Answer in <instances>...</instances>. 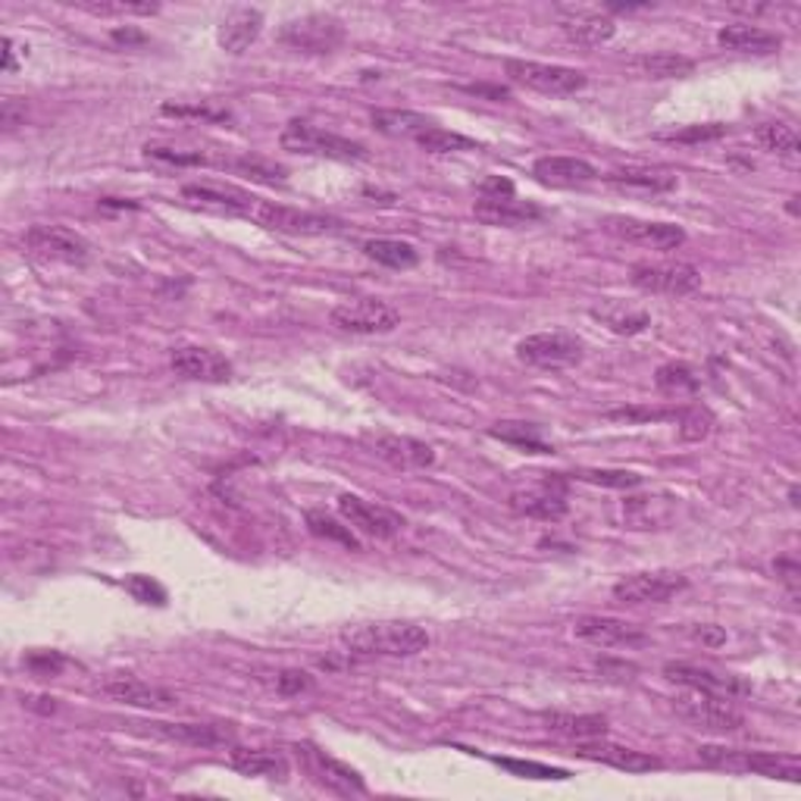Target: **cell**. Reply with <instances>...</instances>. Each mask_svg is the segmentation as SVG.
I'll return each mask as SVG.
<instances>
[{
    "label": "cell",
    "instance_id": "cell-1",
    "mask_svg": "<svg viewBox=\"0 0 801 801\" xmlns=\"http://www.w3.org/2000/svg\"><path fill=\"white\" fill-rule=\"evenodd\" d=\"M342 645L348 654H382V657H414L429 649V632L417 624L382 620L363 624L342 632Z\"/></svg>",
    "mask_w": 801,
    "mask_h": 801
},
{
    "label": "cell",
    "instance_id": "cell-2",
    "mask_svg": "<svg viewBox=\"0 0 801 801\" xmlns=\"http://www.w3.org/2000/svg\"><path fill=\"white\" fill-rule=\"evenodd\" d=\"M699 757L707 767H717V771H742V774L786 779V782H799L801 779L799 757L776 754V751H742L720 749V745H701Z\"/></svg>",
    "mask_w": 801,
    "mask_h": 801
},
{
    "label": "cell",
    "instance_id": "cell-3",
    "mask_svg": "<svg viewBox=\"0 0 801 801\" xmlns=\"http://www.w3.org/2000/svg\"><path fill=\"white\" fill-rule=\"evenodd\" d=\"M279 145L292 153H307V157H329V160H367L370 153L360 141L342 138L335 132H325L317 125L304 123V120H292L282 128Z\"/></svg>",
    "mask_w": 801,
    "mask_h": 801
},
{
    "label": "cell",
    "instance_id": "cell-4",
    "mask_svg": "<svg viewBox=\"0 0 801 801\" xmlns=\"http://www.w3.org/2000/svg\"><path fill=\"white\" fill-rule=\"evenodd\" d=\"M629 282L645 292V295H667V298H682L692 295L701 285L699 267L686 260H642L629 270Z\"/></svg>",
    "mask_w": 801,
    "mask_h": 801
},
{
    "label": "cell",
    "instance_id": "cell-5",
    "mask_svg": "<svg viewBox=\"0 0 801 801\" xmlns=\"http://www.w3.org/2000/svg\"><path fill=\"white\" fill-rule=\"evenodd\" d=\"M670 707L676 711L679 720H686L695 729H704V732H739L745 726V717L726 704V699H717V695H704V692H682V695H674L670 699Z\"/></svg>",
    "mask_w": 801,
    "mask_h": 801
},
{
    "label": "cell",
    "instance_id": "cell-6",
    "mask_svg": "<svg viewBox=\"0 0 801 801\" xmlns=\"http://www.w3.org/2000/svg\"><path fill=\"white\" fill-rule=\"evenodd\" d=\"M504 70L510 75V82L526 85L532 91H542V95H576L586 88V73L570 70V66H557V63H539V60H507Z\"/></svg>",
    "mask_w": 801,
    "mask_h": 801
},
{
    "label": "cell",
    "instance_id": "cell-7",
    "mask_svg": "<svg viewBox=\"0 0 801 801\" xmlns=\"http://www.w3.org/2000/svg\"><path fill=\"white\" fill-rule=\"evenodd\" d=\"M517 360L535 370H567L582 360V342L567 332H535L517 345Z\"/></svg>",
    "mask_w": 801,
    "mask_h": 801
},
{
    "label": "cell",
    "instance_id": "cell-8",
    "mask_svg": "<svg viewBox=\"0 0 801 801\" xmlns=\"http://www.w3.org/2000/svg\"><path fill=\"white\" fill-rule=\"evenodd\" d=\"M664 676L676 682V686H686L692 692H704V695H717V699H745L751 695V686L742 676L724 674V670H714V667H701V664H689V661H670L664 664Z\"/></svg>",
    "mask_w": 801,
    "mask_h": 801
},
{
    "label": "cell",
    "instance_id": "cell-9",
    "mask_svg": "<svg viewBox=\"0 0 801 801\" xmlns=\"http://www.w3.org/2000/svg\"><path fill=\"white\" fill-rule=\"evenodd\" d=\"M332 325L350 335H385L401 325V313L385 300H345L332 310Z\"/></svg>",
    "mask_w": 801,
    "mask_h": 801
},
{
    "label": "cell",
    "instance_id": "cell-10",
    "mask_svg": "<svg viewBox=\"0 0 801 801\" xmlns=\"http://www.w3.org/2000/svg\"><path fill=\"white\" fill-rule=\"evenodd\" d=\"M282 45L295 50H307V53H332L345 41V28L335 16H325V13H310V16H300L292 23L282 25L279 32Z\"/></svg>",
    "mask_w": 801,
    "mask_h": 801
},
{
    "label": "cell",
    "instance_id": "cell-11",
    "mask_svg": "<svg viewBox=\"0 0 801 801\" xmlns=\"http://www.w3.org/2000/svg\"><path fill=\"white\" fill-rule=\"evenodd\" d=\"M250 220L270 229V232H285V235H325V232L338 229V220H332V217L273 204V200H260Z\"/></svg>",
    "mask_w": 801,
    "mask_h": 801
},
{
    "label": "cell",
    "instance_id": "cell-12",
    "mask_svg": "<svg viewBox=\"0 0 801 801\" xmlns=\"http://www.w3.org/2000/svg\"><path fill=\"white\" fill-rule=\"evenodd\" d=\"M23 245L38 257L73 263V267H82L91 257V245L63 225H32L23 235Z\"/></svg>",
    "mask_w": 801,
    "mask_h": 801
},
{
    "label": "cell",
    "instance_id": "cell-13",
    "mask_svg": "<svg viewBox=\"0 0 801 801\" xmlns=\"http://www.w3.org/2000/svg\"><path fill=\"white\" fill-rule=\"evenodd\" d=\"M686 586L689 582L682 574L657 570V574L624 576L620 582H614L611 592L620 604H664V601L676 599Z\"/></svg>",
    "mask_w": 801,
    "mask_h": 801
},
{
    "label": "cell",
    "instance_id": "cell-14",
    "mask_svg": "<svg viewBox=\"0 0 801 801\" xmlns=\"http://www.w3.org/2000/svg\"><path fill=\"white\" fill-rule=\"evenodd\" d=\"M604 229L629 245L651 250H674L686 242L682 225L674 223H651V220H636V217H611Z\"/></svg>",
    "mask_w": 801,
    "mask_h": 801
},
{
    "label": "cell",
    "instance_id": "cell-15",
    "mask_svg": "<svg viewBox=\"0 0 801 801\" xmlns=\"http://www.w3.org/2000/svg\"><path fill=\"white\" fill-rule=\"evenodd\" d=\"M576 639L601 645V649H636L645 645V632L639 626L626 624L620 617H601V614H586L574 620Z\"/></svg>",
    "mask_w": 801,
    "mask_h": 801
},
{
    "label": "cell",
    "instance_id": "cell-16",
    "mask_svg": "<svg viewBox=\"0 0 801 801\" xmlns=\"http://www.w3.org/2000/svg\"><path fill=\"white\" fill-rule=\"evenodd\" d=\"M510 507L523 517L535 520H560L567 514V489L560 479H542L535 485H526L510 495Z\"/></svg>",
    "mask_w": 801,
    "mask_h": 801
},
{
    "label": "cell",
    "instance_id": "cell-17",
    "mask_svg": "<svg viewBox=\"0 0 801 801\" xmlns=\"http://www.w3.org/2000/svg\"><path fill=\"white\" fill-rule=\"evenodd\" d=\"M338 510L348 520V526H354L357 532H363L370 539H395L401 532V526H404V520H401L398 514H392L389 507L370 504V501L357 498V495H342L338 498Z\"/></svg>",
    "mask_w": 801,
    "mask_h": 801
},
{
    "label": "cell",
    "instance_id": "cell-18",
    "mask_svg": "<svg viewBox=\"0 0 801 801\" xmlns=\"http://www.w3.org/2000/svg\"><path fill=\"white\" fill-rule=\"evenodd\" d=\"M557 25L574 45H582V48H599V45H607L617 35V23L607 13L582 10V7L557 10Z\"/></svg>",
    "mask_w": 801,
    "mask_h": 801
},
{
    "label": "cell",
    "instance_id": "cell-19",
    "mask_svg": "<svg viewBox=\"0 0 801 801\" xmlns=\"http://www.w3.org/2000/svg\"><path fill=\"white\" fill-rule=\"evenodd\" d=\"M363 445L373 451L375 457H382L385 464L401 467V470H423L435 464V451L426 442L417 439H401V435H389V432H375V435H363Z\"/></svg>",
    "mask_w": 801,
    "mask_h": 801
},
{
    "label": "cell",
    "instance_id": "cell-20",
    "mask_svg": "<svg viewBox=\"0 0 801 801\" xmlns=\"http://www.w3.org/2000/svg\"><path fill=\"white\" fill-rule=\"evenodd\" d=\"M170 367H173L175 375L192 379V382H225L232 375V363L225 360L223 354L200 348V345L175 348L173 357H170Z\"/></svg>",
    "mask_w": 801,
    "mask_h": 801
},
{
    "label": "cell",
    "instance_id": "cell-21",
    "mask_svg": "<svg viewBox=\"0 0 801 801\" xmlns=\"http://www.w3.org/2000/svg\"><path fill=\"white\" fill-rule=\"evenodd\" d=\"M100 692L110 695L113 701H123V704H132V707H150V711H167L178 701L170 689L150 686L138 676H110V679L100 682Z\"/></svg>",
    "mask_w": 801,
    "mask_h": 801
},
{
    "label": "cell",
    "instance_id": "cell-22",
    "mask_svg": "<svg viewBox=\"0 0 801 801\" xmlns=\"http://www.w3.org/2000/svg\"><path fill=\"white\" fill-rule=\"evenodd\" d=\"M576 751L589 761H601V764H611L617 771H626V774H649V771H661V761L651 757L645 751L626 749V745H614V742H604L601 739H582L576 742Z\"/></svg>",
    "mask_w": 801,
    "mask_h": 801
},
{
    "label": "cell",
    "instance_id": "cell-23",
    "mask_svg": "<svg viewBox=\"0 0 801 801\" xmlns=\"http://www.w3.org/2000/svg\"><path fill=\"white\" fill-rule=\"evenodd\" d=\"M150 729L170 742H182L192 749H232L235 726L232 724H150Z\"/></svg>",
    "mask_w": 801,
    "mask_h": 801
},
{
    "label": "cell",
    "instance_id": "cell-24",
    "mask_svg": "<svg viewBox=\"0 0 801 801\" xmlns=\"http://www.w3.org/2000/svg\"><path fill=\"white\" fill-rule=\"evenodd\" d=\"M604 182L626 195H664L676 188V173L661 167H617L604 175Z\"/></svg>",
    "mask_w": 801,
    "mask_h": 801
},
{
    "label": "cell",
    "instance_id": "cell-25",
    "mask_svg": "<svg viewBox=\"0 0 801 801\" xmlns=\"http://www.w3.org/2000/svg\"><path fill=\"white\" fill-rule=\"evenodd\" d=\"M476 220L485 225H504V229H520V225L539 223L545 210L532 200L517 198H482L473 207Z\"/></svg>",
    "mask_w": 801,
    "mask_h": 801
},
{
    "label": "cell",
    "instance_id": "cell-26",
    "mask_svg": "<svg viewBox=\"0 0 801 801\" xmlns=\"http://www.w3.org/2000/svg\"><path fill=\"white\" fill-rule=\"evenodd\" d=\"M182 195L198 204V207H207V210H217V213H229V217H245L250 220L260 198H254L242 188H220V185H185Z\"/></svg>",
    "mask_w": 801,
    "mask_h": 801
},
{
    "label": "cell",
    "instance_id": "cell-27",
    "mask_svg": "<svg viewBox=\"0 0 801 801\" xmlns=\"http://www.w3.org/2000/svg\"><path fill=\"white\" fill-rule=\"evenodd\" d=\"M532 175L551 188H582L599 178V170L579 157H539L532 163Z\"/></svg>",
    "mask_w": 801,
    "mask_h": 801
},
{
    "label": "cell",
    "instance_id": "cell-28",
    "mask_svg": "<svg viewBox=\"0 0 801 801\" xmlns=\"http://www.w3.org/2000/svg\"><path fill=\"white\" fill-rule=\"evenodd\" d=\"M260 28H263V13L260 10H254V7H235L223 23H220L217 41L229 53H245L260 38Z\"/></svg>",
    "mask_w": 801,
    "mask_h": 801
},
{
    "label": "cell",
    "instance_id": "cell-29",
    "mask_svg": "<svg viewBox=\"0 0 801 801\" xmlns=\"http://www.w3.org/2000/svg\"><path fill=\"white\" fill-rule=\"evenodd\" d=\"M229 764L242 776H260V779H279V782L288 779V761L279 751L238 749V745H232Z\"/></svg>",
    "mask_w": 801,
    "mask_h": 801
},
{
    "label": "cell",
    "instance_id": "cell-30",
    "mask_svg": "<svg viewBox=\"0 0 801 801\" xmlns=\"http://www.w3.org/2000/svg\"><path fill=\"white\" fill-rule=\"evenodd\" d=\"M717 45L726 50H739V53H776L782 38L776 32H767L761 25H726L717 32Z\"/></svg>",
    "mask_w": 801,
    "mask_h": 801
},
{
    "label": "cell",
    "instance_id": "cell-31",
    "mask_svg": "<svg viewBox=\"0 0 801 801\" xmlns=\"http://www.w3.org/2000/svg\"><path fill=\"white\" fill-rule=\"evenodd\" d=\"M542 724L549 726L551 732L567 736L574 742L582 739H601L607 732V720L601 714H564V711H545Z\"/></svg>",
    "mask_w": 801,
    "mask_h": 801
},
{
    "label": "cell",
    "instance_id": "cell-32",
    "mask_svg": "<svg viewBox=\"0 0 801 801\" xmlns=\"http://www.w3.org/2000/svg\"><path fill=\"white\" fill-rule=\"evenodd\" d=\"M489 435L514 445V448L529 451V454H551L554 451V445H549L542 435V426L523 423V420H501L489 429Z\"/></svg>",
    "mask_w": 801,
    "mask_h": 801
},
{
    "label": "cell",
    "instance_id": "cell-33",
    "mask_svg": "<svg viewBox=\"0 0 801 801\" xmlns=\"http://www.w3.org/2000/svg\"><path fill=\"white\" fill-rule=\"evenodd\" d=\"M632 70L645 78H682L695 73V60L682 53H642L632 60Z\"/></svg>",
    "mask_w": 801,
    "mask_h": 801
},
{
    "label": "cell",
    "instance_id": "cell-34",
    "mask_svg": "<svg viewBox=\"0 0 801 801\" xmlns=\"http://www.w3.org/2000/svg\"><path fill=\"white\" fill-rule=\"evenodd\" d=\"M363 254L375 260L379 267H389V270H410L420 263V250L407 242H398V238H373L363 245Z\"/></svg>",
    "mask_w": 801,
    "mask_h": 801
},
{
    "label": "cell",
    "instance_id": "cell-35",
    "mask_svg": "<svg viewBox=\"0 0 801 801\" xmlns=\"http://www.w3.org/2000/svg\"><path fill=\"white\" fill-rule=\"evenodd\" d=\"M373 125L382 135H392V138H420L429 125H435L432 120H426L423 113H414V110H375Z\"/></svg>",
    "mask_w": 801,
    "mask_h": 801
},
{
    "label": "cell",
    "instance_id": "cell-36",
    "mask_svg": "<svg viewBox=\"0 0 801 801\" xmlns=\"http://www.w3.org/2000/svg\"><path fill=\"white\" fill-rule=\"evenodd\" d=\"M310 754V761H313V767H317V774L323 779L329 789H338V792H363V779L348 771L345 764H338V761H332L329 754L317 749H307Z\"/></svg>",
    "mask_w": 801,
    "mask_h": 801
},
{
    "label": "cell",
    "instance_id": "cell-37",
    "mask_svg": "<svg viewBox=\"0 0 801 801\" xmlns=\"http://www.w3.org/2000/svg\"><path fill=\"white\" fill-rule=\"evenodd\" d=\"M592 317L601 320V323L607 325L611 332H617V335H639V332H645L651 325V317L645 310H626L620 304H607V307H595L592 310Z\"/></svg>",
    "mask_w": 801,
    "mask_h": 801
},
{
    "label": "cell",
    "instance_id": "cell-38",
    "mask_svg": "<svg viewBox=\"0 0 801 801\" xmlns=\"http://www.w3.org/2000/svg\"><path fill=\"white\" fill-rule=\"evenodd\" d=\"M754 141L776 157H796L801 150L799 132L786 123H761L754 128Z\"/></svg>",
    "mask_w": 801,
    "mask_h": 801
},
{
    "label": "cell",
    "instance_id": "cell-39",
    "mask_svg": "<svg viewBox=\"0 0 801 801\" xmlns=\"http://www.w3.org/2000/svg\"><path fill=\"white\" fill-rule=\"evenodd\" d=\"M654 382L667 395H692V392H699L701 385L699 373L689 363H664L654 375Z\"/></svg>",
    "mask_w": 801,
    "mask_h": 801
},
{
    "label": "cell",
    "instance_id": "cell-40",
    "mask_svg": "<svg viewBox=\"0 0 801 801\" xmlns=\"http://www.w3.org/2000/svg\"><path fill=\"white\" fill-rule=\"evenodd\" d=\"M417 145L429 153H460V150H476L473 138L460 135V132H451L442 125H429L423 135L417 138Z\"/></svg>",
    "mask_w": 801,
    "mask_h": 801
},
{
    "label": "cell",
    "instance_id": "cell-41",
    "mask_svg": "<svg viewBox=\"0 0 801 801\" xmlns=\"http://www.w3.org/2000/svg\"><path fill=\"white\" fill-rule=\"evenodd\" d=\"M307 526H310V532L320 535V539L338 542V545H345V549L350 551L360 549V542H357V535L350 532V526H342L338 520H332V517L320 514V510H310V514H307Z\"/></svg>",
    "mask_w": 801,
    "mask_h": 801
},
{
    "label": "cell",
    "instance_id": "cell-42",
    "mask_svg": "<svg viewBox=\"0 0 801 801\" xmlns=\"http://www.w3.org/2000/svg\"><path fill=\"white\" fill-rule=\"evenodd\" d=\"M163 116H175V120H207V123H229L232 113L223 107H210V103H163L160 107Z\"/></svg>",
    "mask_w": 801,
    "mask_h": 801
},
{
    "label": "cell",
    "instance_id": "cell-43",
    "mask_svg": "<svg viewBox=\"0 0 801 801\" xmlns=\"http://www.w3.org/2000/svg\"><path fill=\"white\" fill-rule=\"evenodd\" d=\"M676 420H679V439H682V442H701V439H707L711 429H714V417H711L707 410H701V407H686V410H679Z\"/></svg>",
    "mask_w": 801,
    "mask_h": 801
},
{
    "label": "cell",
    "instance_id": "cell-44",
    "mask_svg": "<svg viewBox=\"0 0 801 801\" xmlns=\"http://www.w3.org/2000/svg\"><path fill=\"white\" fill-rule=\"evenodd\" d=\"M576 479L592 482V485H607V489H636L642 485V476L629 470H576Z\"/></svg>",
    "mask_w": 801,
    "mask_h": 801
},
{
    "label": "cell",
    "instance_id": "cell-45",
    "mask_svg": "<svg viewBox=\"0 0 801 801\" xmlns=\"http://www.w3.org/2000/svg\"><path fill=\"white\" fill-rule=\"evenodd\" d=\"M729 132V125L724 123H704V125H686V128H676L670 135H664L667 141L676 145H699V141H717Z\"/></svg>",
    "mask_w": 801,
    "mask_h": 801
},
{
    "label": "cell",
    "instance_id": "cell-46",
    "mask_svg": "<svg viewBox=\"0 0 801 801\" xmlns=\"http://www.w3.org/2000/svg\"><path fill=\"white\" fill-rule=\"evenodd\" d=\"M82 10L95 13V16H153L160 13V3H78Z\"/></svg>",
    "mask_w": 801,
    "mask_h": 801
},
{
    "label": "cell",
    "instance_id": "cell-47",
    "mask_svg": "<svg viewBox=\"0 0 801 801\" xmlns=\"http://www.w3.org/2000/svg\"><path fill=\"white\" fill-rule=\"evenodd\" d=\"M498 764L504 771L520 776H532V779H567V771H557V767H545V764H532V761H514V757H498Z\"/></svg>",
    "mask_w": 801,
    "mask_h": 801
},
{
    "label": "cell",
    "instance_id": "cell-48",
    "mask_svg": "<svg viewBox=\"0 0 801 801\" xmlns=\"http://www.w3.org/2000/svg\"><path fill=\"white\" fill-rule=\"evenodd\" d=\"M125 589L135 595V599L141 601V604H167V592H163V586L160 582H153L150 576H128L125 579Z\"/></svg>",
    "mask_w": 801,
    "mask_h": 801
},
{
    "label": "cell",
    "instance_id": "cell-49",
    "mask_svg": "<svg viewBox=\"0 0 801 801\" xmlns=\"http://www.w3.org/2000/svg\"><path fill=\"white\" fill-rule=\"evenodd\" d=\"M273 689L279 695L292 699V695H300V692H310L313 689V676L304 674V670H279L273 679Z\"/></svg>",
    "mask_w": 801,
    "mask_h": 801
},
{
    "label": "cell",
    "instance_id": "cell-50",
    "mask_svg": "<svg viewBox=\"0 0 801 801\" xmlns=\"http://www.w3.org/2000/svg\"><path fill=\"white\" fill-rule=\"evenodd\" d=\"M150 160H160V163H173V167H204L207 163V157L195 150V153H185V150H175V148H160V145H148L145 148Z\"/></svg>",
    "mask_w": 801,
    "mask_h": 801
},
{
    "label": "cell",
    "instance_id": "cell-51",
    "mask_svg": "<svg viewBox=\"0 0 801 801\" xmlns=\"http://www.w3.org/2000/svg\"><path fill=\"white\" fill-rule=\"evenodd\" d=\"M25 667L35 676H57L66 667V657L60 651H32L25 657Z\"/></svg>",
    "mask_w": 801,
    "mask_h": 801
},
{
    "label": "cell",
    "instance_id": "cell-52",
    "mask_svg": "<svg viewBox=\"0 0 801 801\" xmlns=\"http://www.w3.org/2000/svg\"><path fill=\"white\" fill-rule=\"evenodd\" d=\"M238 173H248L250 178H263V182H282L285 178V170L282 167H273L267 160H257V157H242L232 163Z\"/></svg>",
    "mask_w": 801,
    "mask_h": 801
},
{
    "label": "cell",
    "instance_id": "cell-53",
    "mask_svg": "<svg viewBox=\"0 0 801 801\" xmlns=\"http://www.w3.org/2000/svg\"><path fill=\"white\" fill-rule=\"evenodd\" d=\"M676 420V410H651V407H620L611 410L607 420H626V423H649V420Z\"/></svg>",
    "mask_w": 801,
    "mask_h": 801
},
{
    "label": "cell",
    "instance_id": "cell-54",
    "mask_svg": "<svg viewBox=\"0 0 801 801\" xmlns=\"http://www.w3.org/2000/svg\"><path fill=\"white\" fill-rule=\"evenodd\" d=\"M599 674L607 676V679H617V682H624V679H632V676L639 674V670H636V664H626V661H611V657H601Z\"/></svg>",
    "mask_w": 801,
    "mask_h": 801
},
{
    "label": "cell",
    "instance_id": "cell-55",
    "mask_svg": "<svg viewBox=\"0 0 801 801\" xmlns=\"http://www.w3.org/2000/svg\"><path fill=\"white\" fill-rule=\"evenodd\" d=\"M479 195L482 198H514V182L510 178H501V175H489L479 185Z\"/></svg>",
    "mask_w": 801,
    "mask_h": 801
},
{
    "label": "cell",
    "instance_id": "cell-56",
    "mask_svg": "<svg viewBox=\"0 0 801 801\" xmlns=\"http://www.w3.org/2000/svg\"><path fill=\"white\" fill-rule=\"evenodd\" d=\"M0 120H3L7 132H13L16 125L25 123V103H20L16 98H7L0 103Z\"/></svg>",
    "mask_w": 801,
    "mask_h": 801
},
{
    "label": "cell",
    "instance_id": "cell-57",
    "mask_svg": "<svg viewBox=\"0 0 801 801\" xmlns=\"http://www.w3.org/2000/svg\"><path fill=\"white\" fill-rule=\"evenodd\" d=\"M776 576L789 586V595L796 599V589H799V564L792 560V557H779L774 564Z\"/></svg>",
    "mask_w": 801,
    "mask_h": 801
},
{
    "label": "cell",
    "instance_id": "cell-58",
    "mask_svg": "<svg viewBox=\"0 0 801 801\" xmlns=\"http://www.w3.org/2000/svg\"><path fill=\"white\" fill-rule=\"evenodd\" d=\"M110 38H113L116 45H125V48H141V45L148 41V35L138 32V28H113Z\"/></svg>",
    "mask_w": 801,
    "mask_h": 801
},
{
    "label": "cell",
    "instance_id": "cell-59",
    "mask_svg": "<svg viewBox=\"0 0 801 801\" xmlns=\"http://www.w3.org/2000/svg\"><path fill=\"white\" fill-rule=\"evenodd\" d=\"M695 639L704 642V645H711V649H717V645H724L726 642V632L724 629H717V626H701V629H695Z\"/></svg>",
    "mask_w": 801,
    "mask_h": 801
},
{
    "label": "cell",
    "instance_id": "cell-60",
    "mask_svg": "<svg viewBox=\"0 0 801 801\" xmlns=\"http://www.w3.org/2000/svg\"><path fill=\"white\" fill-rule=\"evenodd\" d=\"M13 70H16V41L3 38V73H13Z\"/></svg>",
    "mask_w": 801,
    "mask_h": 801
},
{
    "label": "cell",
    "instance_id": "cell-61",
    "mask_svg": "<svg viewBox=\"0 0 801 801\" xmlns=\"http://www.w3.org/2000/svg\"><path fill=\"white\" fill-rule=\"evenodd\" d=\"M470 91H473V95H489V98H495V100L507 98V91H504V88H485V85H473Z\"/></svg>",
    "mask_w": 801,
    "mask_h": 801
}]
</instances>
